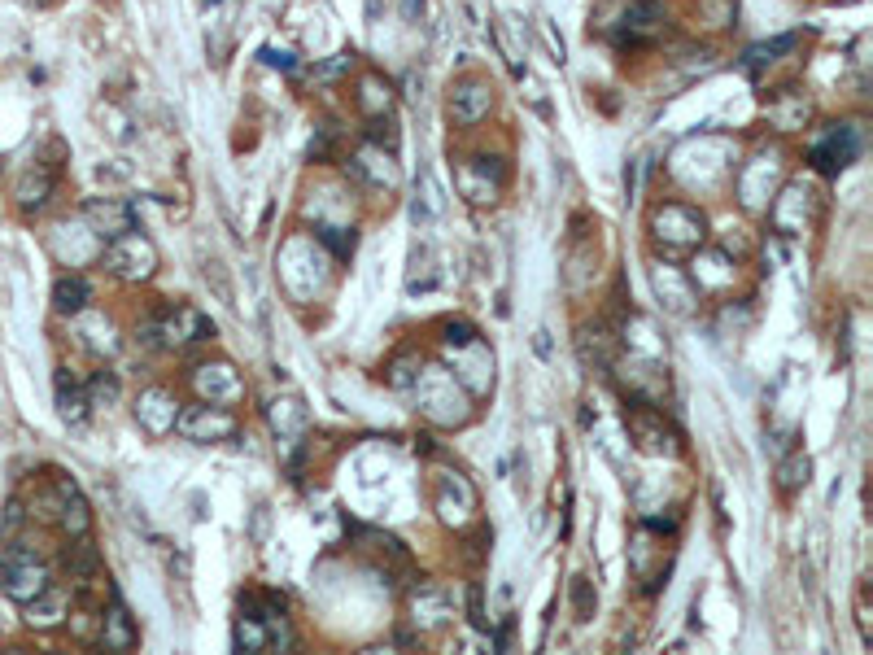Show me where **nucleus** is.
<instances>
[{
  "mask_svg": "<svg viewBox=\"0 0 873 655\" xmlns=\"http://www.w3.org/2000/svg\"><path fill=\"white\" fill-rule=\"evenodd\" d=\"M415 372H420V359H415V354H402V359L389 367V385H393V389H411V385H415Z\"/></svg>",
  "mask_w": 873,
  "mask_h": 655,
  "instance_id": "obj_25",
  "label": "nucleus"
},
{
  "mask_svg": "<svg viewBox=\"0 0 873 655\" xmlns=\"http://www.w3.org/2000/svg\"><path fill=\"white\" fill-rule=\"evenodd\" d=\"M629 428H633V437H638V446H642V450H651V455H664V450H668L664 420H660L655 411H633Z\"/></svg>",
  "mask_w": 873,
  "mask_h": 655,
  "instance_id": "obj_15",
  "label": "nucleus"
},
{
  "mask_svg": "<svg viewBox=\"0 0 873 655\" xmlns=\"http://www.w3.org/2000/svg\"><path fill=\"white\" fill-rule=\"evenodd\" d=\"M44 586H49V568L40 564L35 551H27V546H5L0 551V590L14 603H31Z\"/></svg>",
  "mask_w": 873,
  "mask_h": 655,
  "instance_id": "obj_1",
  "label": "nucleus"
},
{
  "mask_svg": "<svg viewBox=\"0 0 873 655\" xmlns=\"http://www.w3.org/2000/svg\"><path fill=\"white\" fill-rule=\"evenodd\" d=\"M594 607H599V599H594V586L590 577H572V612H577V621H594Z\"/></svg>",
  "mask_w": 873,
  "mask_h": 655,
  "instance_id": "obj_22",
  "label": "nucleus"
},
{
  "mask_svg": "<svg viewBox=\"0 0 873 655\" xmlns=\"http://www.w3.org/2000/svg\"><path fill=\"white\" fill-rule=\"evenodd\" d=\"M136 625H131V616H127V607L114 599V607H110V616H101V642L110 651H131L136 647Z\"/></svg>",
  "mask_w": 873,
  "mask_h": 655,
  "instance_id": "obj_10",
  "label": "nucleus"
},
{
  "mask_svg": "<svg viewBox=\"0 0 873 655\" xmlns=\"http://www.w3.org/2000/svg\"><path fill=\"white\" fill-rule=\"evenodd\" d=\"M105 267L123 280H149L158 271V249H153L149 236L140 232H123L105 245Z\"/></svg>",
  "mask_w": 873,
  "mask_h": 655,
  "instance_id": "obj_2",
  "label": "nucleus"
},
{
  "mask_svg": "<svg viewBox=\"0 0 873 655\" xmlns=\"http://www.w3.org/2000/svg\"><path fill=\"white\" fill-rule=\"evenodd\" d=\"M97 568H101V559H97V546L88 542V533L75 538V546H66V573L75 581H92L97 577Z\"/></svg>",
  "mask_w": 873,
  "mask_h": 655,
  "instance_id": "obj_17",
  "label": "nucleus"
},
{
  "mask_svg": "<svg viewBox=\"0 0 873 655\" xmlns=\"http://www.w3.org/2000/svg\"><path fill=\"white\" fill-rule=\"evenodd\" d=\"M57 490H62V529L70 538H83V533L92 529V516H88V503H83V494L75 490V481H57Z\"/></svg>",
  "mask_w": 873,
  "mask_h": 655,
  "instance_id": "obj_11",
  "label": "nucleus"
},
{
  "mask_svg": "<svg viewBox=\"0 0 873 655\" xmlns=\"http://www.w3.org/2000/svg\"><path fill=\"white\" fill-rule=\"evenodd\" d=\"M319 241H328L341 258H350V254H354V232H350V236H341V228H324V232H319Z\"/></svg>",
  "mask_w": 873,
  "mask_h": 655,
  "instance_id": "obj_27",
  "label": "nucleus"
},
{
  "mask_svg": "<svg viewBox=\"0 0 873 655\" xmlns=\"http://www.w3.org/2000/svg\"><path fill=\"white\" fill-rule=\"evenodd\" d=\"M236 647L267 651V621H262V616H241V621H236Z\"/></svg>",
  "mask_w": 873,
  "mask_h": 655,
  "instance_id": "obj_19",
  "label": "nucleus"
},
{
  "mask_svg": "<svg viewBox=\"0 0 873 655\" xmlns=\"http://www.w3.org/2000/svg\"><path fill=\"white\" fill-rule=\"evenodd\" d=\"M175 428L184 437H193V442H223V437L236 433V415L232 411H219V407H197L188 415H179Z\"/></svg>",
  "mask_w": 873,
  "mask_h": 655,
  "instance_id": "obj_4",
  "label": "nucleus"
},
{
  "mask_svg": "<svg viewBox=\"0 0 873 655\" xmlns=\"http://www.w3.org/2000/svg\"><path fill=\"white\" fill-rule=\"evenodd\" d=\"M808 472H812V463H808V455H791L777 468V490L782 494H795L799 485H808Z\"/></svg>",
  "mask_w": 873,
  "mask_h": 655,
  "instance_id": "obj_20",
  "label": "nucleus"
},
{
  "mask_svg": "<svg viewBox=\"0 0 873 655\" xmlns=\"http://www.w3.org/2000/svg\"><path fill=\"white\" fill-rule=\"evenodd\" d=\"M415 612H424V625H441V621L450 616V599H446V590L424 586V590H420V599H415Z\"/></svg>",
  "mask_w": 873,
  "mask_h": 655,
  "instance_id": "obj_18",
  "label": "nucleus"
},
{
  "mask_svg": "<svg viewBox=\"0 0 873 655\" xmlns=\"http://www.w3.org/2000/svg\"><path fill=\"white\" fill-rule=\"evenodd\" d=\"M83 219H88L92 232L105 236V241H114V236H123V232H136V210H131L127 201H114V197L83 201Z\"/></svg>",
  "mask_w": 873,
  "mask_h": 655,
  "instance_id": "obj_3",
  "label": "nucleus"
},
{
  "mask_svg": "<svg viewBox=\"0 0 873 655\" xmlns=\"http://www.w3.org/2000/svg\"><path fill=\"white\" fill-rule=\"evenodd\" d=\"M350 66H354V53H341L337 62L319 66V75H324V79H337V75H345V70H350Z\"/></svg>",
  "mask_w": 873,
  "mask_h": 655,
  "instance_id": "obj_29",
  "label": "nucleus"
},
{
  "mask_svg": "<svg viewBox=\"0 0 873 655\" xmlns=\"http://www.w3.org/2000/svg\"><path fill=\"white\" fill-rule=\"evenodd\" d=\"M358 105H363V110L372 114V118H376V114H385V110H389V83L380 88V79H367V83H363V97H358Z\"/></svg>",
  "mask_w": 873,
  "mask_h": 655,
  "instance_id": "obj_23",
  "label": "nucleus"
},
{
  "mask_svg": "<svg viewBox=\"0 0 873 655\" xmlns=\"http://www.w3.org/2000/svg\"><path fill=\"white\" fill-rule=\"evenodd\" d=\"M88 407H92V402L79 393L75 380H70L66 372H57V411H62V420L66 424H83V420H88Z\"/></svg>",
  "mask_w": 873,
  "mask_h": 655,
  "instance_id": "obj_16",
  "label": "nucleus"
},
{
  "mask_svg": "<svg viewBox=\"0 0 873 655\" xmlns=\"http://www.w3.org/2000/svg\"><path fill=\"white\" fill-rule=\"evenodd\" d=\"M197 389L206 393V398H214V402H232V398H241V380H236V372L227 363H206V367H197Z\"/></svg>",
  "mask_w": 873,
  "mask_h": 655,
  "instance_id": "obj_9",
  "label": "nucleus"
},
{
  "mask_svg": "<svg viewBox=\"0 0 873 655\" xmlns=\"http://www.w3.org/2000/svg\"><path fill=\"white\" fill-rule=\"evenodd\" d=\"M420 9H424V0H402V18H406V22L420 18Z\"/></svg>",
  "mask_w": 873,
  "mask_h": 655,
  "instance_id": "obj_31",
  "label": "nucleus"
},
{
  "mask_svg": "<svg viewBox=\"0 0 873 655\" xmlns=\"http://www.w3.org/2000/svg\"><path fill=\"white\" fill-rule=\"evenodd\" d=\"M489 105H494V92H489V83H481V79H463L450 88V118L463 127L481 123L489 114Z\"/></svg>",
  "mask_w": 873,
  "mask_h": 655,
  "instance_id": "obj_5",
  "label": "nucleus"
},
{
  "mask_svg": "<svg viewBox=\"0 0 873 655\" xmlns=\"http://www.w3.org/2000/svg\"><path fill=\"white\" fill-rule=\"evenodd\" d=\"M88 393H92V407H105V402H114L118 398V376L114 372H97L92 376V385H88Z\"/></svg>",
  "mask_w": 873,
  "mask_h": 655,
  "instance_id": "obj_24",
  "label": "nucleus"
},
{
  "mask_svg": "<svg viewBox=\"0 0 873 655\" xmlns=\"http://www.w3.org/2000/svg\"><path fill=\"white\" fill-rule=\"evenodd\" d=\"M53 184H57V180H53L49 166H31V171L18 180V206H22V210H40L44 201H49Z\"/></svg>",
  "mask_w": 873,
  "mask_h": 655,
  "instance_id": "obj_14",
  "label": "nucleus"
},
{
  "mask_svg": "<svg viewBox=\"0 0 873 655\" xmlns=\"http://www.w3.org/2000/svg\"><path fill=\"white\" fill-rule=\"evenodd\" d=\"M441 332H446L441 341L454 345V350H463V345H472V341H476V328H472V324H446Z\"/></svg>",
  "mask_w": 873,
  "mask_h": 655,
  "instance_id": "obj_26",
  "label": "nucleus"
},
{
  "mask_svg": "<svg viewBox=\"0 0 873 655\" xmlns=\"http://www.w3.org/2000/svg\"><path fill=\"white\" fill-rule=\"evenodd\" d=\"M262 62H267V66H280V70H293V53H275V49H262Z\"/></svg>",
  "mask_w": 873,
  "mask_h": 655,
  "instance_id": "obj_30",
  "label": "nucleus"
},
{
  "mask_svg": "<svg viewBox=\"0 0 873 655\" xmlns=\"http://www.w3.org/2000/svg\"><path fill=\"white\" fill-rule=\"evenodd\" d=\"M22 607H27V621H31L35 629H49V625H62V616H66V594L53 590V586H44L31 603H22Z\"/></svg>",
  "mask_w": 873,
  "mask_h": 655,
  "instance_id": "obj_12",
  "label": "nucleus"
},
{
  "mask_svg": "<svg viewBox=\"0 0 873 655\" xmlns=\"http://www.w3.org/2000/svg\"><path fill=\"white\" fill-rule=\"evenodd\" d=\"M136 420L145 424L149 437H166L175 428V420H179L175 398L166 389H145V393H140V402H136Z\"/></svg>",
  "mask_w": 873,
  "mask_h": 655,
  "instance_id": "obj_7",
  "label": "nucleus"
},
{
  "mask_svg": "<svg viewBox=\"0 0 873 655\" xmlns=\"http://www.w3.org/2000/svg\"><path fill=\"white\" fill-rule=\"evenodd\" d=\"M158 337L166 341V345H184V341H210L214 337V328H210V319L201 315V311H193V306H175L171 315L158 324Z\"/></svg>",
  "mask_w": 873,
  "mask_h": 655,
  "instance_id": "obj_6",
  "label": "nucleus"
},
{
  "mask_svg": "<svg viewBox=\"0 0 873 655\" xmlns=\"http://www.w3.org/2000/svg\"><path fill=\"white\" fill-rule=\"evenodd\" d=\"M92 302V284L83 276H62L53 284V311L57 315H79Z\"/></svg>",
  "mask_w": 873,
  "mask_h": 655,
  "instance_id": "obj_13",
  "label": "nucleus"
},
{
  "mask_svg": "<svg viewBox=\"0 0 873 655\" xmlns=\"http://www.w3.org/2000/svg\"><path fill=\"white\" fill-rule=\"evenodd\" d=\"M468 616H472L476 629L489 625V621H485V607H481V586H472V594H468Z\"/></svg>",
  "mask_w": 873,
  "mask_h": 655,
  "instance_id": "obj_28",
  "label": "nucleus"
},
{
  "mask_svg": "<svg viewBox=\"0 0 873 655\" xmlns=\"http://www.w3.org/2000/svg\"><path fill=\"white\" fill-rule=\"evenodd\" d=\"M786 49H795V35H782V40H769V44H756V49L747 53V70L756 75L760 66H769V62H777V53H786Z\"/></svg>",
  "mask_w": 873,
  "mask_h": 655,
  "instance_id": "obj_21",
  "label": "nucleus"
},
{
  "mask_svg": "<svg viewBox=\"0 0 873 655\" xmlns=\"http://www.w3.org/2000/svg\"><path fill=\"white\" fill-rule=\"evenodd\" d=\"M852 158H856V131L852 127L830 131V136L812 149V162H817V171H825V175H839Z\"/></svg>",
  "mask_w": 873,
  "mask_h": 655,
  "instance_id": "obj_8",
  "label": "nucleus"
}]
</instances>
